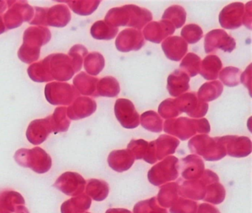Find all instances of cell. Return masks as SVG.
I'll return each mask as SVG.
<instances>
[{
    "label": "cell",
    "instance_id": "obj_11",
    "mask_svg": "<svg viewBox=\"0 0 252 213\" xmlns=\"http://www.w3.org/2000/svg\"><path fill=\"white\" fill-rule=\"evenodd\" d=\"M161 47L166 57L175 62L181 60L188 51V44L178 36L168 37L162 42Z\"/></svg>",
    "mask_w": 252,
    "mask_h": 213
},
{
    "label": "cell",
    "instance_id": "obj_7",
    "mask_svg": "<svg viewBox=\"0 0 252 213\" xmlns=\"http://www.w3.org/2000/svg\"><path fill=\"white\" fill-rule=\"evenodd\" d=\"M245 5L242 2H233L222 9L219 14V22L225 29L234 30L243 25Z\"/></svg>",
    "mask_w": 252,
    "mask_h": 213
},
{
    "label": "cell",
    "instance_id": "obj_27",
    "mask_svg": "<svg viewBox=\"0 0 252 213\" xmlns=\"http://www.w3.org/2000/svg\"><path fill=\"white\" fill-rule=\"evenodd\" d=\"M240 81L242 84L249 90L251 95V83H252V64L249 65L247 68L245 70L244 72L242 73L240 76Z\"/></svg>",
    "mask_w": 252,
    "mask_h": 213
},
{
    "label": "cell",
    "instance_id": "obj_23",
    "mask_svg": "<svg viewBox=\"0 0 252 213\" xmlns=\"http://www.w3.org/2000/svg\"><path fill=\"white\" fill-rule=\"evenodd\" d=\"M241 71L234 67H227L220 72V79L228 87H235L240 82Z\"/></svg>",
    "mask_w": 252,
    "mask_h": 213
},
{
    "label": "cell",
    "instance_id": "obj_5",
    "mask_svg": "<svg viewBox=\"0 0 252 213\" xmlns=\"http://www.w3.org/2000/svg\"><path fill=\"white\" fill-rule=\"evenodd\" d=\"M180 112H186L191 118H202L207 113L209 105L202 102L194 92L184 93L175 99Z\"/></svg>",
    "mask_w": 252,
    "mask_h": 213
},
{
    "label": "cell",
    "instance_id": "obj_18",
    "mask_svg": "<svg viewBox=\"0 0 252 213\" xmlns=\"http://www.w3.org/2000/svg\"><path fill=\"white\" fill-rule=\"evenodd\" d=\"M141 126L153 133H160L163 130V120L157 112L153 110L144 112L140 118Z\"/></svg>",
    "mask_w": 252,
    "mask_h": 213
},
{
    "label": "cell",
    "instance_id": "obj_26",
    "mask_svg": "<svg viewBox=\"0 0 252 213\" xmlns=\"http://www.w3.org/2000/svg\"><path fill=\"white\" fill-rule=\"evenodd\" d=\"M149 142L140 139V140H132L128 144V150L135 156L137 159L144 158L148 149Z\"/></svg>",
    "mask_w": 252,
    "mask_h": 213
},
{
    "label": "cell",
    "instance_id": "obj_21",
    "mask_svg": "<svg viewBox=\"0 0 252 213\" xmlns=\"http://www.w3.org/2000/svg\"><path fill=\"white\" fill-rule=\"evenodd\" d=\"M98 90L101 96L116 97L120 93V85L114 77H104L100 81Z\"/></svg>",
    "mask_w": 252,
    "mask_h": 213
},
{
    "label": "cell",
    "instance_id": "obj_12",
    "mask_svg": "<svg viewBox=\"0 0 252 213\" xmlns=\"http://www.w3.org/2000/svg\"><path fill=\"white\" fill-rule=\"evenodd\" d=\"M190 78L181 70H175L168 76L167 90L170 96L178 97L189 89Z\"/></svg>",
    "mask_w": 252,
    "mask_h": 213
},
{
    "label": "cell",
    "instance_id": "obj_15",
    "mask_svg": "<svg viewBox=\"0 0 252 213\" xmlns=\"http://www.w3.org/2000/svg\"><path fill=\"white\" fill-rule=\"evenodd\" d=\"M222 68V62L218 56L209 55L202 61L199 73L205 79L215 80L218 78Z\"/></svg>",
    "mask_w": 252,
    "mask_h": 213
},
{
    "label": "cell",
    "instance_id": "obj_25",
    "mask_svg": "<svg viewBox=\"0 0 252 213\" xmlns=\"http://www.w3.org/2000/svg\"><path fill=\"white\" fill-rule=\"evenodd\" d=\"M158 113L165 119H171L176 118L181 112L177 106L175 99H167L159 105Z\"/></svg>",
    "mask_w": 252,
    "mask_h": 213
},
{
    "label": "cell",
    "instance_id": "obj_3",
    "mask_svg": "<svg viewBox=\"0 0 252 213\" xmlns=\"http://www.w3.org/2000/svg\"><path fill=\"white\" fill-rule=\"evenodd\" d=\"M189 147L191 152L202 155L206 161H218L226 155L221 137L210 138L207 135H198L189 142Z\"/></svg>",
    "mask_w": 252,
    "mask_h": 213
},
{
    "label": "cell",
    "instance_id": "obj_28",
    "mask_svg": "<svg viewBox=\"0 0 252 213\" xmlns=\"http://www.w3.org/2000/svg\"><path fill=\"white\" fill-rule=\"evenodd\" d=\"M252 1H249L245 7L244 14H243V24L252 30Z\"/></svg>",
    "mask_w": 252,
    "mask_h": 213
},
{
    "label": "cell",
    "instance_id": "obj_20",
    "mask_svg": "<svg viewBox=\"0 0 252 213\" xmlns=\"http://www.w3.org/2000/svg\"><path fill=\"white\" fill-rule=\"evenodd\" d=\"M200 65L201 59L200 56L195 53H189L180 64V68L189 76L194 77L200 72Z\"/></svg>",
    "mask_w": 252,
    "mask_h": 213
},
{
    "label": "cell",
    "instance_id": "obj_24",
    "mask_svg": "<svg viewBox=\"0 0 252 213\" xmlns=\"http://www.w3.org/2000/svg\"><path fill=\"white\" fill-rule=\"evenodd\" d=\"M181 38L187 44H195L200 41L203 37V32L202 28L196 24H189L181 30Z\"/></svg>",
    "mask_w": 252,
    "mask_h": 213
},
{
    "label": "cell",
    "instance_id": "obj_17",
    "mask_svg": "<svg viewBox=\"0 0 252 213\" xmlns=\"http://www.w3.org/2000/svg\"><path fill=\"white\" fill-rule=\"evenodd\" d=\"M187 12L180 5H172L165 10L162 20L168 21L172 24L175 29L181 28L185 24Z\"/></svg>",
    "mask_w": 252,
    "mask_h": 213
},
{
    "label": "cell",
    "instance_id": "obj_9",
    "mask_svg": "<svg viewBox=\"0 0 252 213\" xmlns=\"http://www.w3.org/2000/svg\"><path fill=\"white\" fill-rule=\"evenodd\" d=\"M175 27L166 20L150 22L143 31L144 38L156 44L162 42L175 33Z\"/></svg>",
    "mask_w": 252,
    "mask_h": 213
},
{
    "label": "cell",
    "instance_id": "obj_22",
    "mask_svg": "<svg viewBox=\"0 0 252 213\" xmlns=\"http://www.w3.org/2000/svg\"><path fill=\"white\" fill-rule=\"evenodd\" d=\"M181 167L183 169V176L187 177L195 172H202L203 170V162L201 158L194 155H190L181 160Z\"/></svg>",
    "mask_w": 252,
    "mask_h": 213
},
{
    "label": "cell",
    "instance_id": "obj_4",
    "mask_svg": "<svg viewBox=\"0 0 252 213\" xmlns=\"http://www.w3.org/2000/svg\"><path fill=\"white\" fill-rule=\"evenodd\" d=\"M235 47V39L223 30H212L205 36L204 50L206 53H215L219 49L226 53H231Z\"/></svg>",
    "mask_w": 252,
    "mask_h": 213
},
{
    "label": "cell",
    "instance_id": "obj_14",
    "mask_svg": "<svg viewBox=\"0 0 252 213\" xmlns=\"http://www.w3.org/2000/svg\"><path fill=\"white\" fill-rule=\"evenodd\" d=\"M179 141L167 135H161L154 141L155 154L156 160H160L166 155L173 154L179 145Z\"/></svg>",
    "mask_w": 252,
    "mask_h": 213
},
{
    "label": "cell",
    "instance_id": "obj_16",
    "mask_svg": "<svg viewBox=\"0 0 252 213\" xmlns=\"http://www.w3.org/2000/svg\"><path fill=\"white\" fill-rule=\"evenodd\" d=\"M223 87L219 81H209L204 83L197 92V97L202 102H212L222 94Z\"/></svg>",
    "mask_w": 252,
    "mask_h": 213
},
{
    "label": "cell",
    "instance_id": "obj_1",
    "mask_svg": "<svg viewBox=\"0 0 252 213\" xmlns=\"http://www.w3.org/2000/svg\"><path fill=\"white\" fill-rule=\"evenodd\" d=\"M152 19L153 14L148 9L135 4L113 7L109 10L105 17L106 22L110 26L131 27L139 31L151 22Z\"/></svg>",
    "mask_w": 252,
    "mask_h": 213
},
{
    "label": "cell",
    "instance_id": "obj_13",
    "mask_svg": "<svg viewBox=\"0 0 252 213\" xmlns=\"http://www.w3.org/2000/svg\"><path fill=\"white\" fill-rule=\"evenodd\" d=\"M134 156L128 149L114 150L110 154L108 162L110 167L118 172L125 171L132 167Z\"/></svg>",
    "mask_w": 252,
    "mask_h": 213
},
{
    "label": "cell",
    "instance_id": "obj_19",
    "mask_svg": "<svg viewBox=\"0 0 252 213\" xmlns=\"http://www.w3.org/2000/svg\"><path fill=\"white\" fill-rule=\"evenodd\" d=\"M119 28L110 26L104 21H98L91 29L93 36L98 39L110 40L114 38L119 33Z\"/></svg>",
    "mask_w": 252,
    "mask_h": 213
},
{
    "label": "cell",
    "instance_id": "obj_8",
    "mask_svg": "<svg viewBox=\"0 0 252 213\" xmlns=\"http://www.w3.org/2000/svg\"><path fill=\"white\" fill-rule=\"evenodd\" d=\"M145 44L142 33L133 28L124 30L118 36L116 40L117 50L123 53L136 51L142 48Z\"/></svg>",
    "mask_w": 252,
    "mask_h": 213
},
{
    "label": "cell",
    "instance_id": "obj_10",
    "mask_svg": "<svg viewBox=\"0 0 252 213\" xmlns=\"http://www.w3.org/2000/svg\"><path fill=\"white\" fill-rule=\"evenodd\" d=\"M230 156L245 157L252 152V142L246 136H226L221 137Z\"/></svg>",
    "mask_w": 252,
    "mask_h": 213
},
{
    "label": "cell",
    "instance_id": "obj_2",
    "mask_svg": "<svg viewBox=\"0 0 252 213\" xmlns=\"http://www.w3.org/2000/svg\"><path fill=\"white\" fill-rule=\"evenodd\" d=\"M163 130L166 133L185 141L197 133H209L211 128L206 118L191 119L187 117H180L166 120L163 125Z\"/></svg>",
    "mask_w": 252,
    "mask_h": 213
},
{
    "label": "cell",
    "instance_id": "obj_6",
    "mask_svg": "<svg viewBox=\"0 0 252 213\" xmlns=\"http://www.w3.org/2000/svg\"><path fill=\"white\" fill-rule=\"evenodd\" d=\"M115 115L122 127L134 129L140 124V115L133 103L129 99H119L114 106Z\"/></svg>",
    "mask_w": 252,
    "mask_h": 213
}]
</instances>
